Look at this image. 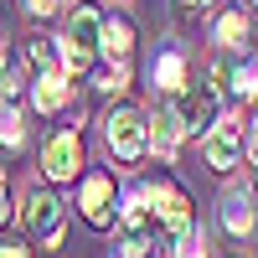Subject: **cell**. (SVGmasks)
Returning a JSON list of instances; mask_svg holds the SVG:
<instances>
[{
    "label": "cell",
    "instance_id": "d6986e66",
    "mask_svg": "<svg viewBox=\"0 0 258 258\" xmlns=\"http://www.w3.org/2000/svg\"><path fill=\"white\" fill-rule=\"evenodd\" d=\"M0 140H6V145H21V140H26V129H21V114H16V109H0Z\"/></svg>",
    "mask_w": 258,
    "mask_h": 258
},
{
    "label": "cell",
    "instance_id": "484cf974",
    "mask_svg": "<svg viewBox=\"0 0 258 258\" xmlns=\"http://www.w3.org/2000/svg\"><path fill=\"white\" fill-rule=\"evenodd\" d=\"M253 124H258V109H253Z\"/></svg>",
    "mask_w": 258,
    "mask_h": 258
},
{
    "label": "cell",
    "instance_id": "9c48e42d",
    "mask_svg": "<svg viewBox=\"0 0 258 258\" xmlns=\"http://www.w3.org/2000/svg\"><path fill=\"white\" fill-rule=\"evenodd\" d=\"M217 212H222V227L232 232V238H248L253 232V197L248 191H227Z\"/></svg>",
    "mask_w": 258,
    "mask_h": 258
},
{
    "label": "cell",
    "instance_id": "5b68a950",
    "mask_svg": "<svg viewBox=\"0 0 258 258\" xmlns=\"http://www.w3.org/2000/svg\"><path fill=\"white\" fill-rule=\"evenodd\" d=\"M78 207H83V217H88V227H114V222H119V197H114V176H103V170L83 176Z\"/></svg>",
    "mask_w": 258,
    "mask_h": 258
},
{
    "label": "cell",
    "instance_id": "ffe728a7",
    "mask_svg": "<svg viewBox=\"0 0 258 258\" xmlns=\"http://www.w3.org/2000/svg\"><path fill=\"white\" fill-rule=\"evenodd\" d=\"M98 88H103V93L129 88V62H114V73H103V78H98Z\"/></svg>",
    "mask_w": 258,
    "mask_h": 258
},
{
    "label": "cell",
    "instance_id": "277c9868",
    "mask_svg": "<svg viewBox=\"0 0 258 258\" xmlns=\"http://www.w3.org/2000/svg\"><path fill=\"white\" fill-rule=\"evenodd\" d=\"M145 202H150V222H160L165 232L191 227V202L176 181H145Z\"/></svg>",
    "mask_w": 258,
    "mask_h": 258
},
{
    "label": "cell",
    "instance_id": "6da1fadb",
    "mask_svg": "<svg viewBox=\"0 0 258 258\" xmlns=\"http://www.w3.org/2000/svg\"><path fill=\"white\" fill-rule=\"evenodd\" d=\"M98 52H103V11L83 0V6H73V16H68V36H62V68L83 73Z\"/></svg>",
    "mask_w": 258,
    "mask_h": 258
},
{
    "label": "cell",
    "instance_id": "52a82bcc",
    "mask_svg": "<svg viewBox=\"0 0 258 258\" xmlns=\"http://www.w3.org/2000/svg\"><path fill=\"white\" fill-rule=\"evenodd\" d=\"M83 170V140L78 129H62V135H52L47 145H41V176L47 181H73Z\"/></svg>",
    "mask_w": 258,
    "mask_h": 258
},
{
    "label": "cell",
    "instance_id": "7c38bea8",
    "mask_svg": "<svg viewBox=\"0 0 258 258\" xmlns=\"http://www.w3.org/2000/svg\"><path fill=\"white\" fill-rule=\"evenodd\" d=\"M103 52H109L114 62H129V52H135V26H129L124 16L103 21Z\"/></svg>",
    "mask_w": 258,
    "mask_h": 258
},
{
    "label": "cell",
    "instance_id": "603a6c76",
    "mask_svg": "<svg viewBox=\"0 0 258 258\" xmlns=\"http://www.w3.org/2000/svg\"><path fill=\"white\" fill-rule=\"evenodd\" d=\"M11 222V191H6V181H0V227Z\"/></svg>",
    "mask_w": 258,
    "mask_h": 258
},
{
    "label": "cell",
    "instance_id": "ba28073f",
    "mask_svg": "<svg viewBox=\"0 0 258 258\" xmlns=\"http://www.w3.org/2000/svg\"><path fill=\"white\" fill-rule=\"evenodd\" d=\"M243 150H248V140H243V124H238V119H227V124H217V129L207 135L202 155H207V165H212V170H232Z\"/></svg>",
    "mask_w": 258,
    "mask_h": 258
},
{
    "label": "cell",
    "instance_id": "7402d4cb",
    "mask_svg": "<svg viewBox=\"0 0 258 258\" xmlns=\"http://www.w3.org/2000/svg\"><path fill=\"white\" fill-rule=\"evenodd\" d=\"M26 11H31V16H52L57 0H26Z\"/></svg>",
    "mask_w": 258,
    "mask_h": 258
},
{
    "label": "cell",
    "instance_id": "4316f807",
    "mask_svg": "<svg viewBox=\"0 0 258 258\" xmlns=\"http://www.w3.org/2000/svg\"><path fill=\"white\" fill-rule=\"evenodd\" d=\"M253 6H258V0H253Z\"/></svg>",
    "mask_w": 258,
    "mask_h": 258
},
{
    "label": "cell",
    "instance_id": "ac0fdd59",
    "mask_svg": "<svg viewBox=\"0 0 258 258\" xmlns=\"http://www.w3.org/2000/svg\"><path fill=\"white\" fill-rule=\"evenodd\" d=\"M243 36H248V21L243 16H222L217 21V41H222V47H243Z\"/></svg>",
    "mask_w": 258,
    "mask_h": 258
},
{
    "label": "cell",
    "instance_id": "7a4b0ae2",
    "mask_svg": "<svg viewBox=\"0 0 258 258\" xmlns=\"http://www.w3.org/2000/svg\"><path fill=\"white\" fill-rule=\"evenodd\" d=\"M103 145H109V155L119 165H135L145 150H150V124L140 109H109L103 119Z\"/></svg>",
    "mask_w": 258,
    "mask_h": 258
},
{
    "label": "cell",
    "instance_id": "8992f818",
    "mask_svg": "<svg viewBox=\"0 0 258 258\" xmlns=\"http://www.w3.org/2000/svg\"><path fill=\"white\" fill-rule=\"evenodd\" d=\"M176 114H181L186 135H212V129H217V88H212V83H191L176 98Z\"/></svg>",
    "mask_w": 258,
    "mask_h": 258
},
{
    "label": "cell",
    "instance_id": "4fadbf2b",
    "mask_svg": "<svg viewBox=\"0 0 258 258\" xmlns=\"http://www.w3.org/2000/svg\"><path fill=\"white\" fill-rule=\"evenodd\" d=\"M155 83L165 93H176L181 83H186V57L181 52H165V57H155Z\"/></svg>",
    "mask_w": 258,
    "mask_h": 258
},
{
    "label": "cell",
    "instance_id": "cb8c5ba5",
    "mask_svg": "<svg viewBox=\"0 0 258 258\" xmlns=\"http://www.w3.org/2000/svg\"><path fill=\"white\" fill-rule=\"evenodd\" d=\"M248 160H253V170H258V129L248 135Z\"/></svg>",
    "mask_w": 258,
    "mask_h": 258
},
{
    "label": "cell",
    "instance_id": "e0dca14e",
    "mask_svg": "<svg viewBox=\"0 0 258 258\" xmlns=\"http://www.w3.org/2000/svg\"><path fill=\"white\" fill-rule=\"evenodd\" d=\"M26 57L36 62V68H41V73H62V52L52 47V41H47V36H36V41H31V52H26Z\"/></svg>",
    "mask_w": 258,
    "mask_h": 258
},
{
    "label": "cell",
    "instance_id": "d4e9b609",
    "mask_svg": "<svg viewBox=\"0 0 258 258\" xmlns=\"http://www.w3.org/2000/svg\"><path fill=\"white\" fill-rule=\"evenodd\" d=\"M176 6H181V11H191V6H207V0H176Z\"/></svg>",
    "mask_w": 258,
    "mask_h": 258
},
{
    "label": "cell",
    "instance_id": "3957f363",
    "mask_svg": "<svg viewBox=\"0 0 258 258\" xmlns=\"http://www.w3.org/2000/svg\"><path fill=\"white\" fill-rule=\"evenodd\" d=\"M62 202H57V191H31L26 202H21V227L31 232V238L41 248H62Z\"/></svg>",
    "mask_w": 258,
    "mask_h": 258
},
{
    "label": "cell",
    "instance_id": "8fae6325",
    "mask_svg": "<svg viewBox=\"0 0 258 258\" xmlns=\"http://www.w3.org/2000/svg\"><path fill=\"white\" fill-rule=\"evenodd\" d=\"M62 103H68V78H62V73H41L31 83V109L36 114H57Z\"/></svg>",
    "mask_w": 258,
    "mask_h": 258
},
{
    "label": "cell",
    "instance_id": "83f0119b",
    "mask_svg": "<svg viewBox=\"0 0 258 258\" xmlns=\"http://www.w3.org/2000/svg\"><path fill=\"white\" fill-rule=\"evenodd\" d=\"M0 98H6V93H0Z\"/></svg>",
    "mask_w": 258,
    "mask_h": 258
},
{
    "label": "cell",
    "instance_id": "2e32d148",
    "mask_svg": "<svg viewBox=\"0 0 258 258\" xmlns=\"http://www.w3.org/2000/svg\"><path fill=\"white\" fill-rule=\"evenodd\" d=\"M176 258H207V232L191 222L186 232H176Z\"/></svg>",
    "mask_w": 258,
    "mask_h": 258
},
{
    "label": "cell",
    "instance_id": "9a60e30c",
    "mask_svg": "<svg viewBox=\"0 0 258 258\" xmlns=\"http://www.w3.org/2000/svg\"><path fill=\"white\" fill-rule=\"evenodd\" d=\"M232 93H238L243 103H253V109H258V62H243V68L232 73Z\"/></svg>",
    "mask_w": 258,
    "mask_h": 258
},
{
    "label": "cell",
    "instance_id": "44dd1931",
    "mask_svg": "<svg viewBox=\"0 0 258 258\" xmlns=\"http://www.w3.org/2000/svg\"><path fill=\"white\" fill-rule=\"evenodd\" d=\"M0 258H31L26 243H0Z\"/></svg>",
    "mask_w": 258,
    "mask_h": 258
},
{
    "label": "cell",
    "instance_id": "5bb4252c",
    "mask_svg": "<svg viewBox=\"0 0 258 258\" xmlns=\"http://www.w3.org/2000/svg\"><path fill=\"white\" fill-rule=\"evenodd\" d=\"M145 253H150V227H119L114 258H145Z\"/></svg>",
    "mask_w": 258,
    "mask_h": 258
},
{
    "label": "cell",
    "instance_id": "30bf717a",
    "mask_svg": "<svg viewBox=\"0 0 258 258\" xmlns=\"http://www.w3.org/2000/svg\"><path fill=\"white\" fill-rule=\"evenodd\" d=\"M181 135H186V129H181V114H176V103H170V109H155V119H150V145H155L165 160L176 155V140H181Z\"/></svg>",
    "mask_w": 258,
    "mask_h": 258
}]
</instances>
